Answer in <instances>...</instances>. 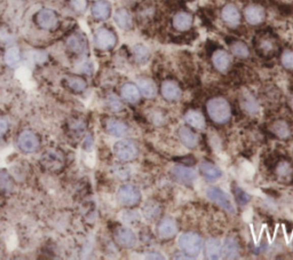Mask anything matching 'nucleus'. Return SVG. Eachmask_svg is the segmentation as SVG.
I'll return each mask as SVG.
<instances>
[{"label":"nucleus","instance_id":"1","mask_svg":"<svg viewBox=\"0 0 293 260\" xmlns=\"http://www.w3.org/2000/svg\"><path fill=\"white\" fill-rule=\"evenodd\" d=\"M208 113L211 120L217 124H224L231 116L230 106L226 99L223 98H213L208 102Z\"/></svg>","mask_w":293,"mask_h":260},{"label":"nucleus","instance_id":"2","mask_svg":"<svg viewBox=\"0 0 293 260\" xmlns=\"http://www.w3.org/2000/svg\"><path fill=\"white\" fill-rule=\"evenodd\" d=\"M178 245L182 252L187 254L188 257L195 258L198 254H200L204 246V242L198 234L188 232L183 233V234H181L180 237H179Z\"/></svg>","mask_w":293,"mask_h":260},{"label":"nucleus","instance_id":"3","mask_svg":"<svg viewBox=\"0 0 293 260\" xmlns=\"http://www.w3.org/2000/svg\"><path fill=\"white\" fill-rule=\"evenodd\" d=\"M41 165L45 170L49 172H60L63 170L64 164H66V157L64 154L56 148H49L45 150L40 158Z\"/></svg>","mask_w":293,"mask_h":260},{"label":"nucleus","instance_id":"4","mask_svg":"<svg viewBox=\"0 0 293 260\" xmlns=\"http://www.w3.org/2000/svg\"><path fill=\"white\" fill-rule=\"evenodd\" d=\"M113 153L119 161L131 162L137 157L139 149L134 141L130 139H123L113 146Z\"/></svg>","mask_w":293,"mask_h":260},{"label":"nucleus","instance_id":"5","mask_svg":"<svg viewBox=\"0 0 293 260\" xmlns=\"http://www.w3.org/2000/svg\"><path fill=\"white\" fill-rule=\"evenodd\" d=\"M206 196L212 200V202L217 203L219 207H221L223 210H226L229 213H235V207H233V203L231 200V197L227 193L219 188V187H210V188L206 190Z\"/></svg>","mask_w":293,"mask_h":260},{"label":"nucleus","instance_id":"6","mask_svg":"<svg viewBox=\"0 0 293 260\" xmlns=\"http://www.w3.org/2000/svg\"><path fill=\"white\" fill-rule=\"evenodd\" d=\"M117 198L119 203L125 207H135L140 203L141 193L136 187L132 185H124L118 189Z\"/></svg>","mask_w":293,"mask_h":260},{"label":"nucleus","instance_id":"7","mask_svg":"<svg viewBox=\"0 0 293 260\" xmlns=\"http://www.w3.org/2000/svg\"><path fill=\"white\" fill-rule=\"evenodd\" d=\"M94 44L101 51H109L116 46L117 37L110 29L100 28L94 35Z\"/></svg>","mask_w":293,"mask_h":260},{"label":"nucleus","instance_id":"8","mask_svg":"<svg viewBox=\"0 0 293 260\" xmlns=\"http://www.w3.org/2000/svg\"><path fill=\"white\" fill-rule=\"evenodd\" d=\"M35 21L37 25L43 30H54L58 25V16L54 11L49 8H43L36 14Z\"/></svg>","mask_w":293,"mask_h":260},{"label":"nucleus","instance_id":"9","mask_svg":"<svg viewBox=\"0 0 293 260\" xmlns=\"http://www.w3.org/2000/svg\"><path fill=\"white\" fill-rule=\"evenodd\" d=\"M17 145L18 148H20L23 153L30 154L35 153L39 149L40 140L34 132L26 130L21 132L20 135H18Z\"/></svg>","mask_w":293,"mask_h":260},{"label":"nucleus","instance_id":"10","mask_svg":"<svg viewBox=\"0 0 293 260\" xmlns=\"http://www.w3.org/2000/svg\"><path fill=\"white\" fill-rule=\"evenodd\" d=\"M171 175L174 178V180L180 182L182 185L186 186H192L196 181L197 175L196 172L190 167L182 166V165H175L172 167Z\"/></svg>","mask_w":293,"mask_h":260},{"label":"nucleus","instance_id":"11","mask_svg":"<svg viewBox=\"0 0 293 260\" xmlns=\"http://www.w3.org/2000/svg\"><path fill=\"white\" fill-rule=\"evenodd\" d=\"M114 241L123 248H133L136 243V236L130 228L118 227L114 230Z\"/></svg>","mask_w":293,"mask_h":260},{"label":"nucleus","instance_id":"12","mask_svg":"<svg viewBox=\"0 0 293 260\" xmlns=\"http://www.w3.org/2000/svg\"><path fill=\"white\" fill-rule=\"evenodd\" d=\"M178 233V226L177 222L174 221L172 218H163L162 220L158 222L157 225V234L163 240L172 239L177 235Z\"/></svg>","mask_w":293,"mask_h":260},{"label":"nucleus","instance_id":"13","mask_svg":"<svg viewBox=\"0 0 293 260\" xmlns=\"http://www.w3.org/2000/svg\"><path fill=\"white\" fill-rule=\"evenodd\" d=\"M244 16L251 25H258L265 21L266 12L260 5H249L245 8Z\"/></svg>","mask_w":293,"mask_h":260},{"label":"nucleus","instance_id":"14","mask_svg":"<svg viewBox=\"0 0 293 260\" xmlns=\"http://www.w3.org/2000/svg\"><path fill=\"white\" fill-rule=\"evenodd\" d=\"M160 92H162L164 99L167 100V101H178L182 95L180 86L173 80L163 81L162 88H160Z\"/></svg>","mask_w":293,"mask_h":260},{"label":"nucleus","instance_id":"15","mask_svg":"<svg viewBox=\"0 0 293 260\" xmlns=\"http://www.w3.org/2000/svg\"><path fill=\"white\" fill-rule=\"evenodd\" d=\"M221 17L224 23L229 26H237L241 22V13L233 4H227L222 8Z\"/></svg>","mask_w":293,"mask_h":260},{"label":"nucleus","instance_id":"16","mask_svg":"<svg viewBox=\"0 0 293 260\" xmlns=\"http://www.w3.org/2000/svg\"><path fill=\"white\" fill-rule=\"evenodd\" d=\"M67 46L70 52L81 55L87 51V40L82 35H72L67 40Z\"/></svg>","mask_w":293,"mask_h":260},{"label":"nucleus","instance_id":"17","mask_svg":"<svg viewBox=\"0 0 293 260\" xmlns=\"http://www.w3.org/2000/svg\"><path fill=\"white\" fill-rule=\"evenodd\" d=\"M111 14V5L105 0H98L93 6H92V15L94 19L99 21H104L109 19Z\"/></svg>","mask_w":293,"mask_h":260},{"label":"nucleus","instance_id":"18","mask_svg":"<svg viewBox=\"0 0 293 260\" xmlns=\"http://www.w3.org/2000/svg\"><path fill=\"white\" fill-rule=\"evenodd\" d=\"M212 62L215 69L220 72H226L229 67H230L231 59L230 55L226 52L222 51V49H219V51L214 52L212 56Z\"/></svg>","mask_w":293,"mask_h":260},{"label":"nucleus","instance_id":"19","mask_svg":"<svg viewBox=\"0 0 293 260\" xmlns=\"http://www.w3.org/2000/svg\"><path fill=\"white\" fill-rule=\"evenodd\" d=\"M179 139H180L182 145H185L189 149H194L198 145V136L187 126H182L179 130Z\"/></svg>","mask_w":293,"mask_h":260},{"label":"nucleus","instance_id":"20","mask_svg":"<svg viewBox=\"0 0 293 260\" xmlns=\"http://www.w3.org/2000/svg\"><path fill=\"white\" fill-rule=\"evenodd\" d=\"M121 94H122V98H123L124 100H125L126 102H128V103H136V102H139L140 97H141V93H140L139 88H137L136 85L132 84V83L124 84V85L122 86Z\"/></svg>","mask_w":293,"mask_h":260},{"label":"nucleus","instance_id":"21","mask_svg":"<svg viewBox=\"0 0 293 260\" xmlns=\"http://www.w3.org/2000/svg\"><path fill=\"white\" fill-rule=\"evenodd\" d=\"M199 171L201 173V176L209 181L218 180L219 178L222 176L221 170L210 162H201L199 164Z\"/></svg>","mask_w":293,"mask_h":260},{"label":"nucleus","instance_id":"22","mask_svg":"<svg viewBox=\"0 0 293 260\" xmlns=\"http://www.w3.org/2000/svg\"><path fill=\"white\" fill-rule=\"evenodd\" d=\"M192 25V16L187 12H179L173 17V26L179 31H187Z\"/></svg>","mask_w":293,"mask_h":260},{"label":"nucleus","instance_id":"23","mask_svg":"<svg viewBox=\"0 0 293 260\" xmlns=\"http://www.w3.org/2000/svg\"><path fill=\"white\" fill-rule=\"evenodd\" d=\"M114 22L123 30H131L133 26V20L130 12L125 8H119L114 13Z\"/></svg>","mask_w":293,"mask_h":260},{"label":"nucleus","instance_id":"24","mask_svg":"<svg viewBox=\"0 0 293 260\" xmlns=\"http://www.w3.org/2000/svg\"><path fill=\"white\" fill-rule=\"evenodd\" d=\"M108 133L113 136H124L128 132V126L126 123L118 120H108L105 124Z\"/></svg>","mask_w":293,"mask_h":260},{"label":"nucleus","instance_id":"25","mask_svg":"<svg viewBox=\"0 0 293 260\" xmlns=\"http://www.w3.org/2000/svg\"><path fill=\"white\" fill-rule=\"evenodd\" d=\"M221 254H223V257L227 259H233L238 257V254H240V248H238L237 242L233 237H227L226 241H224Z\"/></svg>","mask_w":293,"mask_h":260},{"label":"nucleus","instance_id":"26","mask_svg":"<svg viewBox=\"0 0 293 260\" xmlns=\"http://www.w3.org/2000/svg\"><path fill=\"white\" fill-rule=\"evenodd\" d=\"M185 121L189 126L194 127L196 130H204L205 129V120L204 116L200 112L196 110H189L186 112Z\"/></svg>","mask_w":293,"mask_h":260},{"label":"nucleus","instance_id":"27","mask_svg":"<svg viewBox=\"0 0 293 260\" xmlns=\"http://www.w3.org/2000/svg\"><path fill=\"white\" fill-rule=\"evenodd\" d=\"M241 106L246 112L251 113V115H255L259 112V103L253 95L249 92L243 93L241 98Z\"/></svg>","mask_w":293,"mask_h":260},{"label":"nucleus","instance_id":"28","mask_svg":"<svg viewBox=\"0 0 293 260\" xmlns=\"http://www.w3.org/2000/svg\"><path fill=\"white\" fill-rule=\"evenodd\" d=\"M137 88L140 90V93L145 98H154L157 93V88L153 80L150 78L142 77L137 80Z\"/></svg>","mask_w":293,"mask_h":260},{"label":"nucleus","instance_id":"29","mask_svg":"<svg viewBox=\"0 0 293 260\" xmlns=\"http://www.w3.org/2000/svg\"><path fill=\"white\" fill-rule=\"evenodd\" d=\"M222 245L219 240L209 239L205 243V254L209 259H219L221 257Z\"/></svg>","mask_w":293,"mask_h":260},{"label":"nucleus","instance_id":"30","mask_svg":"<svg viewBox=\"0 0 293 260\" xmlns=\"http://www.w3.org/2000/svg\"><path fill=\"white\" fill-rule=\"evenodd\" d=\"M66 84L69 89L76 93L84 92L87 89L86 80L80 76H68L66 77Z\"/></svg>","mask_w":293,"mask_h":260},{"label":"nucleus","instance_id":"31","mask_svg":"<svg viewBox=\"0 0 293 260\" xmlns=\"http://www.w3.org/2000/svg\"><path fill=\"white\" fill-rule=\"evenodd\" d=\"M21 61V51L16 46L9 47L5 53V62L9 67H16Z\"/></svg>","mask_w":293,"mask_h":260},{"label":"nucleus","instance_id":"32","mask_svg":"<svg viewBox=\"0 0 293 260\" xmlns=\"http://www.w3.org/2000/svg\"><path fill=\"white\" fill-rule=\"evenodd\" d=\"M160 207L156 202H148L143 208V214L148 220H154L160 214Z\"/></svg>","mask_w":293,"mask_h":260},{"label":"nucleus","instance_id":"33","mask_svg":"<svg viewBox=\"0 0 293 260\" xmlns=\"http://www.w3.org/2000/svg\"><path fill=\"white\" fill-rule=\"evenodd\" d=\"M14 182L7 172L0 171V194L9 193L13 189Z\"/></svg>","mask_w":293,"mask_h":260},{"label":"nucleus","instance_id":"34","mask_svg":"<svg viewBox=\"0 0 293 260\" xmlns=\"http://www.w3.org/2000/svg\"><path fill=\"white\" fill-rule=\"evenodd\" d=\"M133 54H134L135 61L140 65H143L149 60V51L143 45H135L133 48Z\"/></svg>","mask_w":293,"mask_h":260},{"label":"nucleus","instance_id":"35","mask_svg":"<svg viewBox=\"0 0 293 260\" xmlns=\"http://www.w3.org/2000/svg\"><path fill=\"white\" fill-rule=\"evenodd\" d=\"M231 53L235 55L236 57L240 59H246L250 55V49L246 46L245 43L243 42H235L231 45Z\"/></svg>","mask_w":293,"mask_h":260},{"label":"nucleus","instance_id":"36","mask_svg":"<svg viewBox=\"0 0 293 260\" xmlns=\"http://www.w3.org/2000/svg\"><path fill=\"white\" fill-rule=\"evenodd\" d=\"M69 132L75 136H80L85 132V123L82 120H78V118H73L72 121L68 124Z\"/></svg>","mask_w":293,"mask_h":260},{"label":"nucleus","instance_id":"37","mask_svg":"<svg viewBox=\"0 0 293 260\" xmlns=\"http://www.w3.org/2000/svg\"><path fill=\"white\" fill-rule=\"evenodd\" d=\"M273 132L278 136V138L282 139H285L290 135V129H288L286 123L283 121H278L275 123L273 125Z\"/></svg>","mask_w":293,"mask_h":260},{"label":"nucleus","instance_id":"38","mask_svg":"<svg viewBox=\"0 0 293 260\" xmlns=\"http://www.w3.org/2000/svg\"><path fill=\"white\" fill-rule=\"evenodd\" d=\"M107 102H108V107L114 112L121 111L123 109V103H122L121 100L116 97V95L110 94L107 99Z\"/></svg>","mask_w":293,"mask_h":260},{"label":"nucleus","instance_id":"39","mask_svg":"<svg viewBox=\"0 0 293 260\" xmlns=\"http://www.w3.org/2000/svg\"><path fill=\"white\" fill-rule=\"evenodd\" d=\"M281 62L287 70H293V51H285L282 54Z\"/></svg>","mask_w":293,"mask_h":260},{"label":"nucleus","instance_id":"40","mask_svg":"<svg viewBox=\"0 0 293 260\" xmlns=\"http://www.w3.org/2000/svg\"><path fill=\"white\" fill-rule=\"evenodd\" d=\"M70 6L77 13H84L87 8V0H69Z\"/></svg>","mask_w":293,"mask_h":260},{"label":"nucleus","instance_id":"41","mask_svg":"<svg viewBox=\"0 0 293 260\" xmlns=\"http://www.w3.org/2000/svg\"><path fill=\"white\" fill-rule=\"evenodd\" d=\"M233 193H235V197L238 202H240V204L245 205L246 203L250 202V196L247 195L245 191H243L241 188H238V187H235Z\"/></svg>","mask_w":293,"mask_h":260},{"label":"nucleus","instance_id":"42","mask_svg":"<svg viewBox=\"0 0 293 260\" xmlns=\"http://www.w3.org/2000/svg\"><path fill=\"white\" fill-rule=\"evenodd\" d=\"M276 172L279 177H287L292 172L291 165L286 162H282L278 164V166L276 168Z\"/></svg>","mask_w":293,"mask_h":260},{"label":"nucleus","instance_id":"43","mask_svg":"<svg viewBox=\"0 0 293 260\" xmlns=\"http://www.w3.org/2000/svg\"><path fill=\"white\" fill-rule=\"evenodd\" d=\"M260 49L262 51L263 53H269V52H273L274 49V44L270 39H262L260 42Z\"/></svg>","mask_w":293,"mask_h":260},{"label":"nucleus","instance_id":"44","mask_svg":"<svg viewBox=\"0 0 293 260\" xmlns=\"http://www.w3.org/2000/svg\"><path fill=\"white\" fill-rule=\"evenodd\" d=\"M9 129V124L7 120H5V118L0 117V138L4 136L5 134L7 133V131Z\"/></svg>","mask_w":293,"mask_h":260},{"label":"nucleus","instance_id":"45","mask_svg":"<svg viewBox=\"0 0 293 260\" xmlns=\"http://www.w3.org/2000/svg\"><path fill=\"white\" fill-rule=\"evenodd\" d=\"M92 143H93V139H92V136L89 134L85 138L84 141V148L85 149H91L92 148Z\"/></svg>","mask_w":293,"mask_h":260}]
</instances>
